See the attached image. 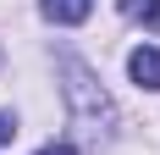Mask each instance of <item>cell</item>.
Wrapping results in <instances>:
<instances>
[{
    "instance_id": "cell-2",
    "label": "cell",
    "mask_w": 160,
    "mask_h": 155,
    "mask_svg": "<svg viewBox=\"0 0 160 155\" xmlns=\"http://www.w3.org/2000/svg\"><path fill=\"white\" fill-rule=\"evenodd\" d=\"M127 72H132L138 89H160V50H155V45H138V50L127 56Z\"/></svg>"
},
{
    "instance_id": "cell-4",
    "label": "cell",
    "mask_w": 160,
    "mask_h": 155,
    "mask_svg": "<svg viewBox=\"0 0 160 155\" xmlns=\"http://www.w3.org/2000/svg\"><path fill=\"white\" fill-rule=\"evenodd\" d=\"M116 6H122V17H132V22L160 33V0H116Z\"/></svg>"
},
{
    "instance_id": "cell-3",
    "label": "cell",
    "mask_w": 160,
    "mask_h": 155,
    "mask_svg": "<svg viewBox=\"0 0 160 155\" xmlns=\"http://www.w3.org/2000/svg\"><path fill=\"white\" fill-rule=\"evenodd\" d=\"M39 6H44V17H50V22H61V28H78L83 17L94 11V0H39Z\"/></svg>"
},
{
    "instance_id": "cell-5",
    "label": "cell",
    "mask_w": 160,
    "mask_h": 155,
    "mask_svg": "<svg viewBox=\"0 0 160 155\" xmlns=\"http://www.w3.org/2000/svg\"><path fill=\"white\" fill-rule=\"evenodd\" d=\"M17 139V116H6V111H0V144H11Z\"/></svg>"
},
{
    "instance_id": "cell-6",
    "label": "cell",
    "mask_w": 160,
    "mask_h": 155,
    "mask_svg": "<svg viewBox=\"0 0 160 155\" xmlns=\"http://www.w3.org/2000/svg\"><path fill=\"white\" fill-rule=\"evenodd\" d=\"M39 155H78V150H72V144H44Z\"/></svg>"
},
{
    "instance_id": "cell-1",
    "label": "cell",
    "mask_w": 160,
    "mask_h": 155,
    "mask_svg": "<svg viewBox=\"0 0 160 155\" xmlns=\"http://www.w3.org/2000/svg\"><path fill=\"white\" fill-rule=\"evenodd\" d=\"M61 78H66V100H72V111H78V122L88 127V133H111L116 122V105H111V94L94 83V72L78 61V56H61Z\"/></svg>"
}]
</instances>
